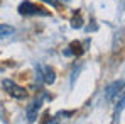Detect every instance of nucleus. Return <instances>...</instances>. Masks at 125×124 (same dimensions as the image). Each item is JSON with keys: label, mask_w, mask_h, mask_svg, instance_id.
Listing matches in <instances>:
<instances>
[{"label": "nucleus", "mask_w": 125, "mask_h": 124, "mask_svg": "<svg viewBox=\"0 0 125 124\" xmlns=\"http://www.w3.org/2000/svg\"><path fill=\"white\" fill-rule=\"evenodd\" d=\"M2 87H3V90H5L10 97H14V99L22 100V99H25V97H27V92L24 90V87L17 85L14 80H10V78H5V80L2 82Z\"/></svg>", "instance_id": "obj_1"}, {"label": "nucleus", "mask_w": 125, "mask_h": 124, "mask_svg": "<svg viewBox=\"0 0 125 124\" xmlns=\"http://www.w3.org/2000/svg\"><path fill=\"white\" fill-rule=\"evenodd\" d=\"M19 14L21 15H49V12L42 10V7L32 2H22L19 5Z\"/></svg>", "instance_id": "obj_2"}, {"label": "nucleus", "mask_w": 125, "mask_h": 124, "mask_svg": "<svg viewBox=\"0 0 125 124\" xmlns=\"http://www.w3.org/2000/svg\"><path fill=\"white\" fill-rule=\"evenodd\" d=\"M44 97H47V95H42V97L32 100V102L27 105L25 114H27V121H29V123H34V121L37 119V114H39V109H41V105H42V99H44Z\"/></svg>", "instance_id": "obj_3"}, {"label": "nucleus", "mask_w": 125, "mask_h": 124, "mask_svg": "<svg viewBox=\"0 0 125 124\" xmlns=\"http://www.w3.org/2000/svg\"><path fill=\"white\" fill-rule=\"evenodd\" d=\"M36 71L39 73V78L47 85H52L56 82V71L51 68V66H37Z\"/></svg>", "instance_id": "obj_4"}, {"label": "nucleus", "mask_w": 125, "mask_h": 124, "mask_svg": "<svg viewBox=\"0 0 125 124\" xmlns=\"http://www.w3.org/2000/svg\"><path fill=\"white\" fill-rule=\"evenodd\" d=\"M122 87H124V80H118V82L110 83V85L105 88V100L112 102V100L118 95V92H122Z\"/></svg>", "instance_id": "obj_5"}, {"label": "nucleus", "mask_w": 125, "mask_h": 124, "mask_svg": "<svg viewBox=\"0 0 125 124\" xmlns=\"http://www.w3.org/2000/svg\"><path fill=\"white\" fill-rule=\"evenodd\" d=\"M10 34H14V27L12 26H7V24H0V39L9 38Z\"/></svg>", "instance_id": "obj_6"}, {"label": "nucleus", "mask_w": 125, "mask_h": 124, "mask_svg": "<svg viewBox=\"0 0 125 124\" xmlns=\"http://www.w3.org/2000/svg\"><path fill=\"white\" fill-rule=\"evenodd\" d=\"M122 107H124V97H120V102L117 105V110H115V116H113V121H117L118 119V112L122 110Z\"/></svg>", "instance_id": "obj_7"}, {"label": "nucleus", "mask_w": 125, "mask_h": 124, "mask_svg": "<svg viewBox=\"0 0 125 124\" xmlns=\"http://www.w3.org/2000/svg\"><path fill=\"white\" fill-rule=\"evenodd\" d=\"M71 26L74 27V29H78V27H81L83 24H81V17L78 15V17H73V21H71Z\"/></svg>", "instance_id": "obj_8"}, {"label": "nucleus", "mask_w": 125, "mask_h": 124, "mask_svg": "<svg viewBox=\"0 0 125 124\" xmlns=\"http://www.w3.org/2000/svg\"><path fill=\"white\" fill-rule=\"evenodd\" d=\"M42 2H46V3H49V5H52V7H56V2H54V0H42Z\"/></svg>", "instance_id": "obj_9"}]
</instances>
